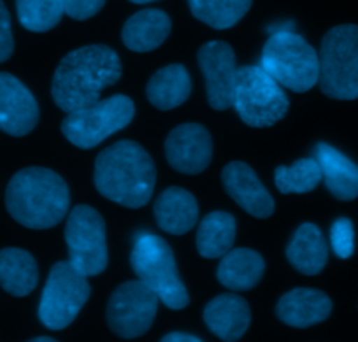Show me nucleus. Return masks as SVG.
Returning <instances> with one entry per match:
<instances>
[{"label": "nucleus", "instance_id": "obj_1", "mask_svg": "<svg viewBox=\"0 0 358 342\" xmlns=\"http://www.w3.org/2000/svg\"><path fill=\"white\" fill-rule=\"evenodd\" d=\"M120 78L118 53L104 44H90L62 58L51 81V95L64 113H71L101 100V93Z\"/></svg>", "mask_w": 358, "mask_h": 342}, {"label": "nucleus", "instance_id": "obj_2", "mask_svg": "<svg viewBox=\"0 0 358 342\" xmlns=\"http://www.w3.org/2000/svg\"><path fill=\"white\" fill-rule=\"evenodd\" d=\"M94 181L99 193L108 200L129 209H139L151 200L157 169L141 144L118 141L99 153Z\"/></svg>", "mask_w": 358, "mask_h": 342}, {"label": "nucleus", "instance_id": "obj_3", "mask_svg": "<svg viewBox=\"0 0 358 342\" xmlns=\"http://www.w3.org/2000/svg\"><path fill=\"white\" fill-rule=\"evenodd\" d=\"M6 207L20 225L34 230L53 228L67 216L71 193L57 172L29 167L16 172L6 190Z\"/></svg>", "mask_w": 358, "mask_h": 342}, {"label": "nucleus", "instance_id": "obj_4", "mask_svg": "<svg viewBox=\"0 0 358 342\" xmlns=\"http://www.w3.org/2000/svg\"><path fill=\"white\" fill-rule=\"evenodd\" d=\"M260 67L295 93L309 92L320 79L318 51L292 30H280L268 37L262 50Z\"/></svg>", "mask_w": 358, "mask_h": 342}, {"label": "nucleus", "instance_id": "obj_5", "mask_svg": "<svg viewBox=\"0 0 358 342\" xmlns=\"http://www.w3.org/2000/svg\"><path fill=\"white\" fill-rule=\"evenodd\" d=\"M130 265L137 279L153 290L169 309H185L190 295L181 281L171 246L155 234H143L136 239L130 253Z\"/></svg>", "mask_w": 358, "mask_h": 342}, {"label": "nucleus", "instance_id": "obj_6", "mask_svg": "<svg viewBox=\"0 0 358 342\" xmlns=\"http://www.w3.org/2000/svg\"><path fill=\"white\" fill-rule=\"evenodd\" d=\"M232 107L248 127L267 129L287 116L290 100L280 83L260 65H246L237 69Z\"/></svg>", "mask_w": 358, "mask_h": 342}, {"label": "nucleus", "instance_id": "obj_7", "mask_svg": "<svg viewBox=\"0 0 358 342\" xmlns=\"http://www.w3.org/2000/svg\"><path fill=\"white\" fill-rule=\"evenodd\" d=\"M320 88L336 100L358 99V25H339L320 48Z\"/></svg>", "mask_w": 358, "mask_h": 342}, {"label": "nucleus", "instance_id": "obj_8", "mask_svg": "<svg viewBox=\"0 0 358 342\" xmlns=\"http://www.w3.org/2000/svg\"><path fill=\"white\" fill-rule=\"evenodd\" d=\"M134 114L136 106L130 97L113 95L67 113L62 122V132L74 146L92 150L113 134L129 127Z\"/></svg>", "mask_w": 358, "mask_h": 342}, {"label": "nucleus", "instance_id": "obj_9", "mask_svg": "<svg viewBox=\"0 0 358 342\" xmlns=\"http://www.w3.org/2000/svg\"><path fill=\"white\" fill-rule=\"evenodd\" d=\"M90 283L71 262L51 267L39 302V320L50 330H64L78 318L90 299Z\"/></svg>", "mask_w": 358, "mask_h": 342}, {"label": "nucleus", "instance_id": "obj_10", "mask_svg": "<svg viewBox=\"0 0 358 342\" xmlns=\"http://www.w3.org/2000/svg\"><path fill=\"white\" fill-rule=\"evenodd\" d=\"M69 262L86 278L99 276L108 267L106 221L94 207L79 204L69 213L65 225Z\"/></svg>", "mask_w": 358, "mask_h": 342}, {"label": "nucleus", "instance_id": "obj_11", "mask_svg": "<svg viewBox=\"0 0 358 342\" xmlns=\"http://www.w3.org/2000/svg\"><path fill=\"white\" fill-rule=\"evenodd\" d=\"M157 293L141 279L127 281L113 292L108 304V325L118 337L136 339L146 334L158 311Z\"/></svg>", "mask_w": 358, "mask_h": 342}, {"label": "nucleus", "instance_id": "obj_12", "mask_svg": "<svg viewBox=\"0 0 358 342\" xmlns=\"http://www.w3.org/2000/svg\"><path fill=\"white\" fill-rule=\"evenodd\" d=\"M197 60L206 79L209 106L215 111L232 107L237 78L236 53L232 46L225 41H209L199 50Z\"/></svg>", "mask_w": 358, "mask_h": 342}, {"label": "nucleus", "instance_id": "obj_13", "mask_svg": "<svg viewBox=\"0 0 358 342\" xmlns=\"http://www.w3.org/2000/svg\"><path fill=\"white\" fill-rule=\"evenodd\" d=\"M169 165L181 174H201L213 160V137L199 123H185L169 134L165 141Z\"/></svg>", "mask_w": 358, "mask_h": 342}, {"label": "nucleus", "instance_id": "obj_14", "mask_svg": "<svg viewBox=\"0 0 358 342\" xmlns=\"http://www.w3.org/2000/svg\"><path fill=\"white\" fill-rule=\"evenodd\" d=\"M39 122V104L29 88L8 72H0V130L13 137L32 132Z\"/></svg>", "mask_w": 358, "mask_h": 342}, {"label": "nucleus", "instance_id": "obj_15", "mask_svg": "<svg viewBox=\"0 0 358 342\" xmlns=\"http://www.w3.org/2000/svg\"><path fill=\"white\" fill-rule=\"evenodd\" d=\"M222 183L225 192L255 218H268L274 213L273 195L262 185L260 178L244 162H230L222 171Z\"/></svg>", "mask_w": 358, "mask_h": 342}, {"label": "nucleus", "instance_id": "obj_16", "mask_svg": "<svg viewBox=\"0 0 358 342\" xmlns=\"http://www.w3.org/2000/svg\"><path fill=\"white\" fill-rule=\"evenodd\" d=\"M332 313V300L327 293L313 288H295L285 293L276 307V314L285 325L308 328L325 321Z\"/></svg>", "mask_w": 358, "mask_h": 342}, {"label": "nucleus", "instance_id": "obj_17", "mask_svg": "<svg viewBox=\"0 0 358 342\" xmlns=\"http://www.w3.org/2000/svg\"><path fill=\"white\" fill-rule=\"evenodd\" d=\"M204 321L216 337L234 342L239 341L250 328L251 311L243 297L222 293L206 306Z\"/></svg>", "mask_w": 358, "mask_h": 342}, {"label": "nucleus", "instance_id": "obj_18", "mask_svg": "<svg viewBox=\"0 0 358 342\" xmlns=\"http://www.w3.org/2000/svg\"><path fill=\"white\" fill-rule=\"evenodd\" d=\"M153 213L160 230L172 236H185L197 225L199 204L188 190L171 186L155 200Z\"/></svg>", "mask_w": 358, "mask_h": 342}, {"label": "nucleus", "instance_id": "obj_19", "mask_svg": "<svg viewBox=\"0 0 358 342\" xmlns=\"http://www.w3.org/2000/svg\"><path fill=\"white\" fill-rule=\"evenodd\" d=\"M315 158L322 169L327 190L336 199L355 200L358 197V165L327 143L315 146Z\"/></svg>", "mask_w": 358, "mask_h": 342}, {"label": "nucleus", "instance_id": "obj_20", "mask_svg": "<svg viewBox=\"0 0 358 342\" xmlns=\"http://www.w3.org/2000/svg\"><path fill=\"white\" fill-rule=\"evenodd\" d=\"M171 29L172 22L167 13L160 9H143L127 20L122 30V39L130 51L150 53L165 43Z\"/></svg>", "mask_w": 358, "mask_h": 342}, {"label": "nucleus", "instance_id": "obj_21", "mask_svg": "<svg viewBox=\"0 0 358 342\" xmlns=\"http://www.w3.org/2000/svg\"><path fill=\"white\" fill-rule=\"evenodd\" d=\"M287 258L301 274H320L329 262V246L322 230L315 223H302L288 244Z\"/></svg>", "mask_w": 358, "mask_h": 342}, {"label": "nucleus", "instance_id": "obj_22", "mask_svg": "<svg viewBox=\"0 0 358 342\" xmlns=\"http://www.w3.org/2000/svg\"><path fill=\"white\" fill-rule=\"evenodd\" d=\"M265 262L262 255L248 248H237L223 255L216 271V278L232 292H248L262 281Z\"/></svg>", "mask_w": 358, "mask_h": 342}, {"label": "nucleus", "instance_id": "obj_23", "mask_svg": "<svg viewBox=\"0 0 358 342\" xmlns=\"http://www.w3.org/2000/svg\"><path fill=\"white\" fill-rule=\"evenodd\" d=\"M192 79L187 67L172 64L151 76L146 86V97L157 109L171 111L190 99Z\"/></svg>", "mask_w": 358, "mask_h": 342}, {"label": "nucleus", "instance_id": "obj_24", "mask_svg": "<svg viewBox=\"0 0 358 342\" xmlns=\"http://www.w3.org/2000/svg\"><path fill=\"white\" fill-rule=\"evenodd\" d=\"M39 283V267L29 251L20 248L0 250V286L15 297H27Z\"/></svg>", "mask_w": 358, "mask_h": 342}, {"label": "nucleus", "instance_id": "obj_25", "mask_svg": "<svg viewBox=\"0 0 358 342\" xmlns=\"http://www.w3.org/2000/svg\"><path fill=\"white\" fill-rule=\"evenodd\" d=\"M236 218L225 211L206 214L197 230V251L202 258H222L236 243Z\"/></svg>", "mask_w": 358, "mask_h": 342}, {"label": "nucleus", "instance_id": "obj_26", "mask_svg": "<svg viewBox=\"0 0 358 342\" xmlns=\"http://www.w3.org/2000/svg\"><path fill=\"white\" fill-rule=\"evenodd\" d=\"M251 4L253 0H188L192 15L215 30L232 29L246 16Z\"/></svg>", "mask_w": 358, "mask_h": 342}, {"label": "nucleus", "instance_id": "obj_27", "mask_svg": "<svg viewBox=\"0 0 358 342\" xmlns=\"http://www.w3.org/2000/svg\"><path fill=\"white\" fill-rule=\"evenodd\" d=\"M323 179L322 169L316 158H301L294 165H281L274 172L276 188L285 195L290 193H309L320 185Z\"/></svg>", "mask_w": 358, "mask_h": 342}, {"label": "nucleus", "instance_id": "obj_28", "mask_svg": "<svg viewBox=\"0 0 358 342\" xmlns=\"http://www.w3.org/2000/svg\"><path fill=\"white\" fill-rule=\"evenodd\" d=\"M16 13L22 27L30 32H48L65 15L64 0H16Z\"/></svg>", "mask_w": 358, "mask_h": 342}, {"label": "nucleus", "instance_id": "obj_29", "mask_svg": "<svg viewBox=\"0 0 358 342\" xmlns=\"http://www.w3.org/2000/svg\"><path fill=\"white\" fill-rule=\"evenodd\" d=\"M330 244L334 253L346 260L355 251V228L348 218H339L330 228Z\"/></svg>", "mask_w": 358, "mask_h": 342}, {"label": "nucleus", "instance_id": "obj_30", "mask_svg": "<svg viewBox=\"0 0 358 342\" xmlns=\"http://www.w3.org/2000/svg\"><path fill=\"white\" fill-rule=\"evenodd\" d=\"M106 0H64L65 15L71 16L72 20L85 22V20L94 18L102 8Z\"/></svg>", "mask_w": 358, "mask_h": 342}, {"label": "nucleus", "instance_id": "obj_31", "mask_svg": "<svg viewBox=\"0 0 358 342\" xmlns=\"http://www.w3.org/2000/svg\"><path fill=\"white\" fill-rule=\"evenodd\" d=\"M13 51H15V39H13L11 15L4 2L0 0V64L8 62Z\"/></svg>", "mask_w": 358, "mask_h": 342}, {"label": "nucleus", "instance_id": "obj_32", "mask_svg": "<svg viewBox=\"0 0 358 342\" xmlns=\"http://www.w3.org/2000/svg\"><path fill=\"white\" fill-rule=\"evenodd\" d=\"M164 342H201L202 339L197 337L194 334H185V332H172L167 334L165 337H162Z\"/></svg>", "mask_w": 358, "mask_h": 342}, {"label": "nucleus", "instance_id": "obj_33", "mask_svg": "<svg viewBox=\"0 0 358 342\" xmlns=\"http://www.w3.org/2000/svg\"><path fill=\"white\" fill-rule=\"evenodd\" d=\"M34 342H53L55 339L53 337H36V339H32Z\"/></svg>", "mask_w": 358, "mask_h": 342}, {"label": "nucleus", "instance_id": "obj_34", "mask_svg": "<svg viewBox=\"0 0 358 342\" xmlns=\"http://www.w3.org/2000/svg\"><path fill=\"white\" fill-rule=\"evenodd\" d=\"M129 2H132V4H151L155 0H129Z\"/></svg>", "mask_w": 358, "mask_h": 342}]
</instances>
